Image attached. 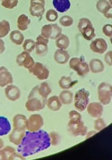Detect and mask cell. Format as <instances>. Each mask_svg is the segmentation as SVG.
Instances as JSON below:
<instances>
[{"instance_id": "6da1fadb", "label": "cell", "mask_w": 112, "mask_h": 160, "mask_svg": "<svg viewBox=\"0 0 112 160\" xmlns=\"http://www.w3.org/2000/svg\"><path fill=\"white\" fill-rule=\"evenodd\" d=\"M50 141L49 135L43 130L27 131L18 147L17 151L23 156L27 157L47 149L50 146Z\"/></svg>"}, {"instance_id": "7a4b0ae2", "label": "cell", "mask_w": 112, "mask_h": 160, "mask_svg": "<svg viewBox=\"0 0 112 160\" xmlns=\"http://www.w3.org/2000/svg\"><path fill=\"white\" fill-rule=\"evenodd\" d=\"M78 28L80 32L85 39L90 40L95 37L94 28L89 19L85 18L80 19Z\"/></svg>"}, {"instance_id": "3957f363", "label": "cell", "mask_w": 112, "mask_h": 160, "mask_svg": "<svg viewBox=\"0 0 112 160\" xmlns=\"http://www.w3.org/2000/svg\"><path fill=\"white\" fill-rule=\"evenodd\" d=\"M69 64L70 68L75 71L80 76H83L89 72L88 65L83 57L71 58Z\"/></svg>"}, {"instance_id": "277c9868", "label": "cell", "mask_w": 112, "mask_h": 160, "mask_svg": "<svg viewBox=\"0 0 112 160\" xmlns=\"http://www.w3.org/2000/svg\"><path fill=\"white\" fill-rule=\"evenodd\" d=\"M89 92L84 88L77 91L75 96V106L77 109L83 111L86 108L89 102Z\"/></svg>"}, {"instance_id": "5b68a950", "label": "cell", "mask_w": 112, "mask_h": 160, "mask_svg": "<svg viewBox=\"0 0 112 160\" xmlns=\"http://www.w3.org/2000/svg\"><path fill=\"white\" fill-rule=\"evenodd\" d=\"M62 29L56 24L43 26L41 29V35L46 38L57 39L61 34Z\"/></svg>"}, {"instance_id": "8992f818", "label": "cell", "mask_w": 112, "mask_h": 160, "mask_svg": "<svg viewBox=\"0 0 112 160\" xmlns=\"http://www.w3.org/2000/svg\"><path fill=\"white\" fill-rule=\"evenodd\" d=\"M98 92L100 101L103 104L107 103L111 96V85L106 82H101L98 86Z\"/></svg>"}, {"instance_id": "52a82bcc", "label": "cell", "mask_w": 112, "mask_h": 160, "mask_svg": "<svg viewBox=\"0 0 112 160\" xmlns=\"http://www.w3.org/2000/svg\"><path fill=\"white\" fill-rule=\"evenodd\" d=\"M29 72L36 76L40 80L47 79L49 75L48 70L42 63L36 62L31 69L28 70Z\"/></svg>"}, {"instance_id": "ba28073f", "label": "cell", "mask_w": 112, "mask_h": 160, "mask_svg": "<svg viewBox=\"0 0 112 160\" xmlns=\"http://www.w3.org/2000/svg\"><path fill=\"white\" fill-rule=\"evenodd\" d=\"M45 5V0H30V14L33 16L41 17L44 12Z\"/></svg>"}, {"instance_id": "9c48e42d", "label": "cell", "mask_w": 112, "mask_h": 160, "mask_svg": "<svg viewBox=\"0 0 112 160\" xmlns=\"http://www.w3.org/2000/svg\"><path fill=\"white\" fill-rule=\"evenodd\" d=\"M16 61L20 66H23L28 69L31 68L34 66L35 62L29 52L25 51L22 52L17 55Z\"/></svg>"}, {"instance_id": "30bf717a", "label": "cell", "mask_w": 112, "mask_h": 160, "mask_svg": "<svg viewBox=\"0 0 112 160\" xmlns=\"http://www.w3.org/2000/svg\"><path fill=\"white\" fill-rule=\"evenodd\" d=\"M48 39L43 37L41 35H39L36 38L35 42L36 53L39 56H43L46 54L48 50Z\"/></svg>"}, {"instance_id": "8fae6325", "label": "cell", "mask_w": 112, "mask_h": 160, "mask_svg": "<svg viewBox=\"0 0 112 160\" xmlns=\"http://www.w3.org/2000/svg\"><path fill=\"white\" fill-rule=\"evenodd\" d=\"M97 10L107 18H111L112 6L106 0H99L96 4Z\"/></svg>"}, {"instance_id": "7c38bea8", "label": "cell", "mask_w": 112, "mask_h": 160, "mask_svg": "<svg viewBox=\"0 0 112 160\" xmlns=\"http://www.w3.org/2000/svg\"><path fill=\"white\" fill-rule=\"evenodd\" d=\"M90 49L93 52L102 54L107 50V45L105 40L102 38H98L93 41L90 45Z\"/></svg>"}, {"instance_id": "4fadbf2b", "label": "cell", "mask_w": 112, "mask_h": 160, "mask_svg": "<svg viewBox=\"0 0 112 160\" xmlns=\"http://www.w3.org/2000/svg\"><path fill=\"white\" fill-rule=\"evenodd\" d=\"M13 82L11 73L4 67H0V86L4 87Z\"/></svg>"}, {"instance_id": "5bb4252c", "label": "cell", "mask_w": 112, "mask_h": 160, "mask_svg": "<svg viewBox=\"0 0 112 160\" xmlns=\"http://www.w3.org/2000/svg\"><path fill=\"white\" fill-rule=\"evenodd\" d=\"M70 58L68 52L63 49L57 50L54 55L55 60L58 63L64 64L68 61Z\"/></svg>"}, {"instance_id": "9a60e30c", "label": "cell", "mask_w": 112, "mask_h": 160, "mask_svg": "<svg viewBox=\"0 0 112 160\" xmlns=\"http://www.w3.org/2000/svg\"><path fill=\"white\" fill-rule=\"evenodd\" d=\"M53 4L56 9L61 13L67 11L71 6L69 0H53Z\"/></svg>"}, {"instance_id": "2e32d148", "label": "cell", "mask_w": 112, "mask_h": 160, "mask_svg": "<svg viewBox=\"0 0 112 160\" xmlns=\"http://www.w3.org/2000/svg\"><path fill=\"white\" fill-rule=\"evenodd\" d=\"M89 65L91 72L94 73L102 72L104 68L103 63L100 60L98 59L91 60L90 62Z\"/></svg>"}, {"instance_id": "e0dca14e", "label": "cell", "mask_w": 112, "mask_h": 160, "mask_svg": "<svg viewBox=\"0 0 112 160\" xmlns=\"http://www.w3.org/2000/svg\"><path fill=\"white\" fill-rule=\"evenodd\" d=\"M11 129L10 124L6 118L0 116V136L7 134Z\"/></svg>"}, {"instance_id": "ac0fdd59", "label": "cell", "mask_w": 112, "mask_h": 160, "mask_svg": "<svg viewBox=\"0 0 112 160\" xmlns=\"http://www.w3.org/2000/svg\"><path fill=\"white\" fill-rule=\"evenodd\" d=\"M30 23V20L26 15L22 14L18 17L17 21L18 28L21 31H24L28 28Z\"/></svg>"}, {"instance_id": "d6986e66", "label": "cell", "mask_w": 112, "mask_h": 160, "mask_svg": "<svg viewBox=\"0 0 112 160\" xmlns=\"http://www.w3.org/2000/svg\"><path fill=\"white\" fill-rule=\"evenodd\" d=\"M56 46L61 49H65L67 48L70 44L68 38L66 35L61 34L56 39Z\"/></svg>"}, {"instance_id": "ffe728a7", "label": "cell", "mask_w": 112, "mask_h": 160, "mask_svg": "<svg viewBox=\"0 0 112 160\" xmlns=\"http://www.w3.org/2000/svg\"><path fill=\"white\" fill-rule=\"evenodd\" d=\"M9 37L11 41L17 45L22 44L24 40L23 34L17 30L12 31L10 34Z\"/></svg>"}, {"instance_id": "44dd1931", "label": "cell", "mask_w": 112, "mask_h": 160, "mask_svg": "<svg viewBox=\"0 0 112 160\" xmlns=\"http://www.w3.org/2000/svg\"><path fill=\"white\" fill-rule=\"evenodd\" d=\"M77 82V81H73L70 77L63 76L59 80V84L61 88L69 89Z\"/></svg>"}, {"instance_id": "7402d4cb", "label": "cell", "mask_w": 112, "mask_h": 160, "mask_svg": "<svg viewBox=\"0 0 112 160\" xmlns=\"http://www.w3.org/2000/svg\"><path fill=\"white\" fill-rule=\"evenodd\" d=\"M7 95L14 98L15 100L18 98L20 95V91L16 86L11 85L8 86L5 89Z\"/></svg>"}, {"instance_id": "603a6c76", "label": "cell", "mask_w": 112, "mask_h": 160, "mask_svg": "<svg viewBox=\"0 0 112 160\" xmlns=\"http://www.w3.org/2000/svg\"><path fill=\"white\" fill-rule=\"evenodd\" d=\"M38 90L39 93L44 98H46L51 92V90L48 83L44 82L40 86L37 85Z\"/></svg>"}, {"instance_id": "cb8c5ba5", "label": "cell", "mask_w": 112, "mask_h": 160, "mask_svg": "<svg viewBox=\"0 0 112 160\" xmlns=\"http://www.w3.org/2000/svg\"><path fill=\"white\" fill-rule=\"evenodd\" d=\"M10 30V25L8 22L3 20L0 22V38L6 36Z\"/></svg>"}, {"instance_id": "d4e9b609", "label": "cell", "mask_w": 112, "mask_h": 160, "mask_svg": "<svg viewBox=\"0 0 112 160\" xmlns=\"http://www.w3.org/2000/svg\"><path fill=\"white\" fill-rule=\"evenodd\" d=\"M35 42L32 39H28L25 40L22 46L25 51L31 52L35 47Z\"/></svg>"}, {"instance_id": "484cf974", "label": "cell", "mask_w": 112, "mask_h": 160, "mask_svg": "<svg viewBox=\"0 0 112 160\" xmlns=\"http://www.w3.org/2000/svg\"><path fill=\"white\" fill-rule=\"evenodd\" d=\"M57 12L55 10L50 9L48 10L46 14V18L49 22H53L56 21L58 18Z\"/></svg>"}, {"instance_id": "4316f807", "label": "cell", "mask_w": 112, "mask_h": 160, "mask_svg": "<svg viewBox=\"0 0 112 160\" xmlns=\"http://www.w3.org/2000/svg\"><path fill=\"white\" fill-rule=\"evenodd\" d=\"M59 22L63 26L69 27L72 24L73 19L69 16H64L62 17L60 19Z\"/></svg>"}, {"instance_id": "83f0119b", "label": "cell", "mask_w": 112, "mask_h": 160, "mask_svg": "<svg viewBox=\"0 0 112 160\" xmlns=\"http://www.w3.org/2000/svg\"><path fill=\"white\" fill-rule=\"evenodd\" d=\"M18 0H2V5L5 8L12 9L17 6Z\"/></svg>"}, {"instance_id": "f1b7e54d", "label": "cell", "mask_w": 112, "mask_h": 160, "mask_svg": "<svg viewBox=\"0 0 112 160\" xmlns=\"http://www.w3.org/2000/svg\"><path fill=\"white\" fill-rule=\"evenodd\" d=\"M73 94L69 91L65 90L62 91L60 94V97L62 101H71Z\"/></svg>"}, {"instance_id": "f546056e", "label": "cell", "mask_w": 112, "mask_h": 160, "mask_svg": "<svg viewBox=\"0 0 112 160\" xmlns=\"http://www.w3.org/2000/svg\"><path fill=\"white\" fill-rule=\"evenodd\" d=\"M103 33L107 36L111 37L112 35V26L111 25L107 24L102 28Z\"/></svg>"}, {"instance_id": "4dcf8cb0", "label": "cell", "mask_w": 112, "mask_h": 160, "mask_svg": "<svg viewBox=\"0 0 112 160\" xmlns=\"http://www.w3.org/2000/svg\"><path fill=\"white\" fill-rule=\"evenodd\" d=\"M104 59L107 64L110 66L112 65V51H109L106 53Z\"/></svg>"}, {"instance_id": "1f68e13d", "label": "cell", "mask_w": 112, "mask_h": 160, "mask_svg": "<svg viewBox=\"0 0 112 160\" xmlns=\"http://www.w3.org/2000/svg\"><path fill=\"white\" fill-rule=\"evenodd\" d=\"M5 50L4 42L3 40L0 38V54L2 53Z\"/></svg>"}]
</instances>
